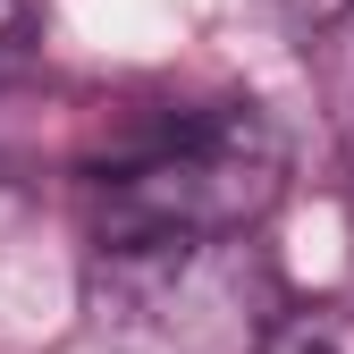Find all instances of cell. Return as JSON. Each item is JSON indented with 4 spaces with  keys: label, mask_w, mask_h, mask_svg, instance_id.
Returning <instances> with one entry per match:
<instances>
[{
    "label": "cell",
    "mask_w": 354,
    "mask_h": 354,
    "mask_svg": "<svg viewBox=\"0 0 354 354\" xmlns=\"http://www.w3.org/2000/svg\"><path fill=\"white\" fill-rule=\"evenodd\" d=\"M287 194V136L253 102H211L160 118L136 152L93 169V228L118 245H177V236H245Z\"/></svg>",
    "instance_id": "1"
},
{
    "label": "cell",
    "mask_w": 354,
    "mask_h": 354,
    "mask_svg": "<svg viewBox=\"0 0 354 354\" xmlns=\"http://www.w3.org/2000/svg\"><path fill=\"white\" fill-rule=\"evenodd\" d=\"M270 270L236 236L118 245L93 270V321L118 354H261Z\"/></svg>",
    "instance_id": "2"
},
{
    "label": "cell",
    "mask_w": 354,
    "mask_h": 354,
    "mask_svg": "<svg viewBox=\"0 0 354 354\" xmlns=\"http://www.w3.org/2000/svg\"><path fill=\"white\" fill-rule=\"evenodd\" d=\"M295 9H313V17H354V0H295Z\"/></svg>",
    "instance_id": "6"
},
{
    "label": "cell",
    "mask_w": 354,
    "mask_h": 354,
    "mask_svg": "<svg viewBox=\"0 0 354 354\" xmlns=\"http://www.w3.org/2000/svg\"><path fill=\"white\" fill-rule=\"evenodd\" d=\"M17 51H26V0H0V76L17 68Z\"/></svg>",
    "instance_id": "4"
},
{
    "label": "cell",
    "mask_w": 354,
    "mask_h": 354,
    "mask_svg": "<svg viewBox=\"0 0 354 354\" xmlns=\"http://www.w3.org/2000/svg\"><path fill=\"white\" fill-rule=\"evenodd\" d=\"M337 102H346V110H337V127H346V144H354V59H346V84H337Z\"/></svg>",
    "instance_id": "5"
},
{
    "label": "cell",
    "mask_w": 354,
    "mask_h": 354,
    "mask_svg": "<svg viewBox=\"0 0 354 354\" xmlns=\"http://www.w3.org/2000/svg\"><path fill=\"white\" fill-rule=\"evenodd\" d=\"M261 354H354V313L346 304H295L270 321Z\"/></svg>",
    "instance_id": "3"
}]
</instances>
